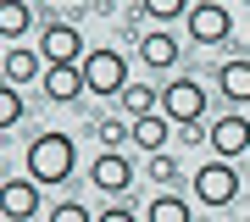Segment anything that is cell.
Listing matches in <instances>:
<instances>
[{
	"label": "cell",
	"mask_w": 250,
	"mask_h": 222,
	"mask_svg": "<svg viewBox=\"0 0 250 222\" xmlns=\"http://www.w3.org/2000/svg\"><path fill=\"white\" fill-rule=\"evenodd\" d=\"M72 172H78V144H72V133L50 128V133H39V139L28 144V178H34L39 189L67 183Z\"/></svg>",
	"instance_id": "1"
},
{
	"label": "cell",
	"mask_w": 250,
	"mask_h": 222,
	"mask_svg": "<svg viewBox=\"0 0 250 222\" xmlns=\"http://www.w3.org/2000/svg\"><path fill=\"white\" fill-rule=\"evenodd\" d=\"M189 189H195V200L206 211H223V205L239 200V172H233V161L211 156V161H200V167L189 172Z\"/></svg>",
	"instance_id": "2"
},
{
	"label": "cell",
	"mask_w": 250,
	"mask_h": 222,
	"mask_svg": "<svg viewBox=\"0 0 250 222\" xmlns=\"http://www.w3.org/2000/svg\"><path fill=\"white\" fill-rule=\"evenodd\" d=\"M78 72H83V89H89V95H117L123 100V89H128V61H123V50H111V44H95V50L78 61Z\"/></svg>",
	"instance_id": "3"
},
{
	"label": "cell",
	"mask_w": 250,
	"mask_h": 222,
	"mask_svg": "<svg viewBox=\"0 0 250 222\" xmlns=\"http://www.w3.org/2000/svg\"><path fill=\"white\" fill-rule=\"evenodd\" d=\"M161 117H167L172 128H200L206 117V89L195 78H172L167 89H161Z\"/></svg>",
	"instance_id": "4"
},
{
	"label": "cell",
	"mask_w": 250,
	"mask_h": 222,
	"mask_svg": "<svg viewBox=\"0 0 250 222\" xmlns=\"http://www.w3.org/2000/svg\"><path fill=\"white\" fill-rule=\"evenodd\" d=\"M184 22H189V44H228L233 39V11L223 0H195Z\"/></svg>",
	"instance_id": "5"
},
{
	"label": "cell",
	"mask_w": 250,
	"mask_h": 222,
	"mask_svg": "<svg viewBox=\"0 0 250 222\" xmlns=\"http://www.w3.org/2000/svg\"><path fill=\"white\" fill-rule=\"evenodd\" d=\"M39 56H45V67H78L89 50H83V34L72 22H50L39 34Z\"/></svg>",
	"instance_id": "6"
},
{
	"label": "cell",
	"mask_w": 250,
	"mask_h": 222,
	"mask_svg": "<svg viewBox=\"0 0 250 222\" xmlns=\"http://www.w3.org/2000/svg\"><path fill=\"white\" fill-rule=\"evenodd\" d=\"M89 183L100 189V195H128V189H134V161H128L123 150H100L89 161Z\"/></svg>",
	"instance_id": "7"
},
{
	"label": "cell",
	"mask_w": 250,
	"mask_h": 222,
	"mask_svg": "<svg viewBox=\"0 0 250 222\" xmlns=\"http://www.w3.org/2000/svg\"><path fill=\"white\" fill-rule=\"evenodd\" d=\"M39 217V183L34 178H6L0 183V222H34Z\"/></svg>",
	"instance_id": "8"
},
{
	"label": "cell",
	"mask_w": 250,
	"mask_h": 222,
	"mask_svg": "<svg viewBox=\"0 0 250 222\" xmlns=\"http://www.w3.org/2000/svg\"><path fill=\"white\" fill-rule=\"evenodd\" d=\"M206 139H211V150L223 156V161H239V156L250 150V117H245V111H228V117H217Z\"/></svg>",
	"instance_id": "9"
},
{
	"label": "cell",
	"mask_w": 250,
	"mask_h": 222,
	"mask_svg": "<svg viewBox=\"0 0 250 222\" xmlns=\"http://www.w3.org/2000/svg\"><path fill=\"white\" fill-rule=\"evenodd\" d=\"M45 100H56V106H72V100L83 95V72L78 67H45Z\"/></svg>",
	"instance_id": "10"
},
{
	"label": "cell",
	"mask_w": 250,
	"mask_h": 222,
	"mask_svg": "<svg viewBox=\"0 0 250 222\" xmlns=\"http://www.w3.org/2000/svg\"><path fill=\"white\" fill-rule=\"evenodd\" d=\"M217 89L228 95V106H250V61L233 56V61L217 67Z\"/></svg>",
	"instance_id": "11"
},
{
	"label": "cell",
	"mask_w": 250,
	"mask_h": 222,
	"mask_svg": "<svg viewBox=\"0 0 250 222\" xmlns=\"http://www.w3.org/2000/svg\"><path fill=\"white\" fill-rule=\"evenodd\" d=\"M34 78H45V56L39 50H28V44H11L6 50V83H34Z\"/></svg>",
	"instance_id": "12"
},
{
	"label": "cell",
	"mask_w": 250,
	"mask_h": 222,
	"mask_svg": "<svg viewBox=\"0 0 250 222\" xmlns=\"http://www.w3.org/2000/svg\"><path fill=\"white\" fill-rule=\"evenodd\" d=\"M139 61H145V67H156V72H167L172 61H178V39H172L167 28L145 34V39H139Z\"/></svg>",
	"instance_id": "13"
},
{
	"label": "cell",
	"mask_w": 250,
	"mask_h": 222,
	"mask_svg": "<svg viewBox=\"0 0 250 222\" xmlns=\"http://www.w3.org/2000/svg\"><path fill=\"white\" fill-rule=\"evenodd\" d=\"M167 133H172V122H167L161 111H150V117H134V133H128V139H134V150L156 156L161 144H167Z\"/></svg>",
	"instance_id": "14"
},
{
	"label": "cell",
	"mask_w": 250,
	"mask_h": 222,
	"mask_svg": "<svg viewBox=\"0 0 250 222\" xmlns=\"http://www.w3.org/2000/svg\"><path fill=\"white\" fill-rule=\"evenodd\" d=\"M28 28H34V0H0V39L17 44Z\"/></svg>",
	"instance_id": "15"
},
{
	"label": "cell",
	"mask_w": 250,
	"mask_h": 222,
	"mask_svg": "<svg viewBox=\"0 0 250 222\" xmlns=\"http://www.w3.org/2000/svg\"><path fill=\"white\" fill-rule=\"evenodd\" d=\"M123 111H128V122H134V117L161 111V89H150V83H128V89H123Z\"/></svg>",
	"instance_id": "16"
},
{
	"label": "cell",
	"mask_w": 250,
	"mask_h": 222,
	"mask_svg": "<svg viewBox=\"0 0 250 222\" xmlns=\"http://www.w3.org/2000/svg\"><path fill=\"white\" fill-rule=\"evenodd\" d=\"M145 222H195V217H189V200H178V195H156L150 205H145Z\"/></svg>",
	"instance_id": "17"
},
{
	"label": "cell",
	"mask_w": 250,
	"mask_h": 222,
	"mask_svg": "<svg viewBox=\"0 0 250 222\" xmlns=\"http://www.w3.org/2000/svg\"><path fill=\"white\" fill-rule=\"evenodd\" d=\"M145 178H150V183H161V189H172V183H178V161H172L167 150H156V156H145Z\"/></svg>",
	"instance_id": "18"
},
{
	"label": "cell",
	"mask_w": 250,
	"mask_h": 222,
	"mask_svg": "<svg viewBox=\"0 0 250 222\" xmlns=\"http://www.w3.org/2000/svg\"><path fill=\"white\" fill-rule=\"evenodd\" d=\"M17 122H22V95H17V83L0 78V133L17 128Z\"/></svg>",
	"instance_id": "19"
},
{
	"label": "cell",
	"mask_w": 250,
	"mask_h": 222,
	"mask_svg": "<svg viewBox=\"0 0 250 222\" xmlns=\"http://www.w3.org/2000/svg\"><path fill=\"white\" fill-rule=\"evenodd\" d=\"M95 133H100V144H106V150H117V144L134 133V122H123V117H100V122H95Z\"/></svg>",
	"instance_id": "20"
},
{
	"label": "cell",
	"mask_w": 250,
	"mask_h": 222,
	"mask_svg": "<svg viewBox=\"0 0 250 222\" xmlns=\"http://www.w3.org/2000/svg\"><path fill=\"white\" fill-rule=\"evenodd\" d=\"M156 22H172V17H189V0H139Z\"/></svg>",
	"instance_id": "21"
},
{
	"label": "cell",
	"mask_w": 250,
	"mask_h": 222,
	"mask_svg": "<svg viewBox=\"0 0 250 222\" xmlns=\"http://www.w3.org/2000/svg\"><path fill=\"white\" fill-rule=\"evenodd\" d=\"M50 222H95V217H89V205H78V200H62V205L50 211Z\"/></svg>",
	"instance_id": "22"
},
{
	"label": "cell",
	"mask_w": 250,
	"mask_h": 222,
	"mask_svg": "<svg viewBox=\"0 0 250 222\" xmlns=\"http://www.w3.org/2000/svg\"><path fill=\"white\" fill-rule=\"evenodd\" d=\"M95 222H145V217H134V211H128V205H111V211H100Z\"/></svg>",
	"instance_id": "23"
},
{
	"label": "cell",
	"mask_w": 250,
	"mask_h": 222,
	"mask_svg": "<svg viewBox=\"0 0 250 222\" xmlns=\"http://www.w3.org/2000/svg\"><path fill=\"white\" fill-rule=\"evenodd\" d=\"M0 78H6V56H0Z\"/></svg>",
	"instance_id": "24"
},
{
	"label": "cell",
	"mask_w": 250,
	"mask_h": 222,
	"mask_svg": "<svg viewBox=\"0 0 250 222\" xmlns=\"http://www.w3.org/2000/svg\"><path fill=\"white\" fill-rule=\"evenodd\" d=\"M67 6H89V0H67Z\"/></svg>",
	"instance_id": "25"
},
{
	"label": "cell",
	"mask_w": 250,
	"mask_h": 222,
	"mask_svg": "<svg viewBox=\"0 0 250 222\" xmlns=\"http://www.w3.org/2000/svg\"><path fill=\"white\" fill-rule=\"evenodd\" d=\"M239 6H250V0H239Z\"/></svg>",
	"instance_id": "26"
},
{
	"label": "cell",
	"mask_w": 250,
	"mask_h": 222,
	"mask_svg": "<svg viewBox=\"0 0 250 222\" xmlns=\"http://www.w3.org/2000/svg\"><path fill=\"white\" fill-rule=\"evenodd\" d=\"M245 222H250V217H245Z\"/></svg>",
	"instance_id": "27"
}]
</instances>
